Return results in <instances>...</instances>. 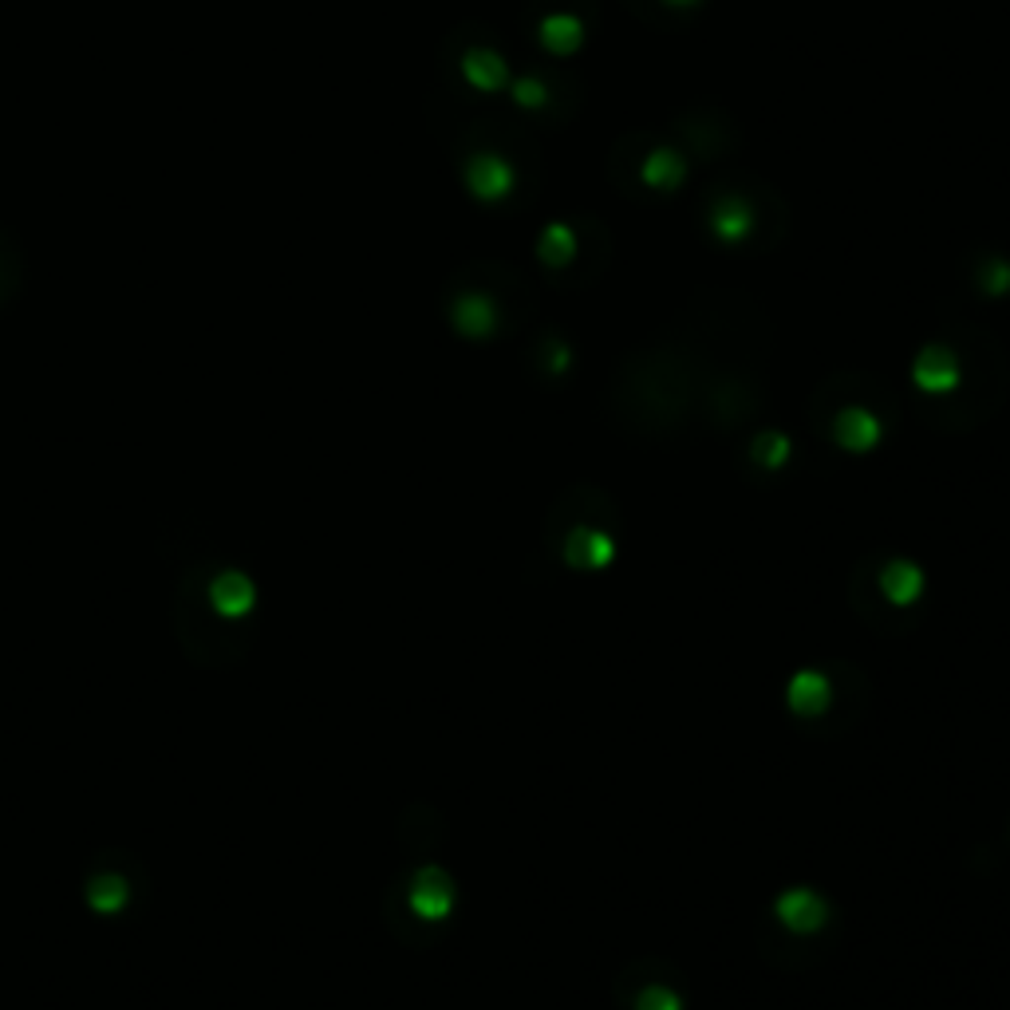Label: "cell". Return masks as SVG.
I'll use <instances>...</instances> for the list:
<instances>
[{"label":"cell","mask_w":1010,"mask_h":1010,"mask_svg":"<svg viewBox=\"0 0 1010 1010\" xmlns=\"http://www.w3.org/2000/svg\"><path fill=\"white\" fill-rule=\"evenodd\" d=\"M462 72H466V80L482 91H497L505 83V63L489 52H470L466 63H462Z\"/></svg>","instance_id":"8fae6325"},{"label":"cell","mask_w":1010,"mask_h":1010,"mask_svg":"<svg viewBox=\"0 0 1010 1010\" xmlns=\"http://www.w3.org/2000/svg\"><path fill=\"white\" fill-rule=\"evenodd\" d=\"M911 379H916V388L931 391V395H947L959 388V363L947 348H924L911 368Z\"/></svg>","instance_id":"5b68a950"},{"label":"cell","mask_w":1010,"mask_h":1010,"mask_svg":"<svg viewBox=\"0 0 1010 1010\" xmlns=\"http://www.w3.org/2000/svg\"><path fill=\"white\" fill-rule=\"evenodd\" d=\"M833 434H837V442L845 446V451L865 454V451H873L876 442H880V419H876L873 411H865V406H845V411L837 415Z\"/></svg>","instance_id":"52a82bcc"},{"label":"cell","mask_w":1010,"mask_h":1010,"mask_svg":"<svg viewBox=\"0 0 1010 1010\" xmlns=\"http://www.w3.org/2000/svg\"><path fill=\"white\" fill-rule=\"evenodd\" d=\"M458 328L466 336H486L494 332V308L486 305L482 297H470L458 305Z\"/></svg>","instance_id":"4fadbf2b"},{"label":"cell","mask_w":1010,"mask_h":1010,"mask_svg":"<svg viewBox=\"0 0 1010 1010\" xmlns=\"http://www.w3.org/2000/svg\"><path fill=\"white\" fill-rule=\"evenodd\" d=\"M714 234L722 237V241H739V237L750 234V209L742 206V202H722L719 209H714Z\"/></svg>","instance_id":"7c38bea8"},{"label":"cell","mask_w":1010,"mask_h":1010,"mask_svg":"<svg viewBox=\"0 0 1010 1010\" xmlns=\"http://www.w3.org/2000/svg\"><path fill=\"white\" fill-rule=\"evenodd\" d=\"M671 4H694V0H671Z\"/></svg>","instance_id":"d6986e66"},{"label":"cell","mask_w":1010,"mask_h":1010,"mask_svg":"<svg viewBox=\"0 0 1010 1010\" xmlns=\"http://www.w3.org/2000/svg\"><path fill=\"white\" fill-rule=\"evenodd\" d=\"M785 703H790L794 714H802V719H817V714H825L833 703L829 679L821 676V671H797V676L790 679V687H785Z\"/></svg>","instance_id":"277c9868"},{"label":"cell","mask_w":1010,"mask_h":1010,"mask_svg":"<svg viewBox=\"0 0 1010 1010\" xmlns=\"http://www.w3.org/2000/svg\"><path fill=\"white\" fill-rule=\"evenodd\" d=\"M87 900L95 911H118V908H126V900H131V888H126L123 876L103 873L87 884Z\"/></svg>","instance_id":"30bf717a"},{"label":"cell","mask_w":1010,"mask_h":1010,"mask_svg":"<svg viewBox=\"0 0 1010 1010\" xmlns=\"http://www.w3.org/2000/svg\"><path fill=\"white\" fill-rule=\"evenodd\" d=\"M209 605H214L217 616H226V620H241V616H249L252 605H257V588H252V580L245 577V573L226 568V573H217L214 585H209Z\"/></svg>","instance_id":"3957f363"},{"label":"cell","mask_w":1010,"mask_h":1010,"mask_svg":"<svg viewBox=\"0 0 1010 1010\" xmlns=\"http://www.w3.org/2000/svg\"><path fill=\"white\" fill-rule=\"evenodd\" d=\"M636 1010H683V999L671 987H648L636 999Z\"/></svg>","instance_id":"2e32d148"},{"label":"cell","mask_w":1010,"mask_h":1010,"mask_svg":"<svg viewBox=\"0 0 1010 1010\" xmlns=\"http://www.w3.org/2000/svg\"><path fill=\"white\" fill-rule=\"evenodd\" d=\"M754 462L758 466H766V470H782L785 462H790V439H785V434H774V431L758 434Z\"/></svg>","instance_id":"5bb4252c"},{"label":"cell","mask_w":1010,"mask_h":1010,"mask_svg":"<svg viewBox=\"0 0 1010 1010\" xmlns=\"http://www.w3.org/2000/svg\"><path fill=\"white\" fill-rule=\"evenodd\" d=\"M880 592L888 596V605H896V608L916 605L924 596L920 565H911V560H888V565L880 568Z\"/></svg>","instance_id":"ba28073f"},{"label":"cell","mask_w":1010,"mask_h":1010,"mask_svg":"<svg viewBox=\"0 0 1010 1010\" xmlns=\"http://www.w3.org/2000/svg\"><path fill=\"white\" fill-rule=\"evenodd\" d=\"M577 40H580V32L573 20H549V24H545V44L549 48L568 52V48H577Z\"/></svg>","instance_id":"e0dca14e"},{"label":"cell","mask_w":1010,"mask_h":1010,"mask_svg":"<svg viewBox=\"0 0 1010 1010\" xmlns=\"http://www.w3.org/2000/svg\"><path fill=\"white\" fill-rule=\"evenodd\" d=\"M565 560L573 568H605L616 560V542L600 529H573L565 542Z\"/></svg>","instance_id":"8992f818"},{"label":"cell","mask_w":1010,"mask_h":1010,"mask_svg":"<svg viewBox=\"0 0 1010 1010\" xmlns=\"http://www.w3.org/2000/svg\"><path fill=\"white\" fill-rule=\"evenodd\" d=\"M411 908L423 916V920H442V916H451L454 908V884L451 876L442 873V868L426 865L419 868V876L411 880Z\"/></svg>","instance_id":"7a4b0ae2"},{"label":"cell","mask_w":1010,"mask_h":1010,"mask_svg":"<svg viewBox=\"0 0 1010 1010\" xmlns=\"http://www.w3.org/2000/svg\"><path fill=\"white\" fill-rule=\"evenodd\" d=\"M509 182H514V174H509V166L502 158H478L470 166V186H474L478 198H502Z\"/></svg>","instance_id":"9c48e42d"},{"label":"cell","mask_w":1010,"mask_h":1010,"mask_svg":"<svg viewBox=\"0 0 1010 1010\" xmlns=\"http://www.w3.org/2000/svg\"><path fill=\"white\" fill-rule=\"evenodd\" d=\"M643 178H648L651 186L668 189V186H676V182L683 178V166H679V158H671V154H656V158L643 166Z\"/></svg>","instance_id":"9a60e30c"},{"label":"cell","mask_w":1010,"mask_h":1010,"mask_svg":"<svg viewBox=\"0 0 1010 1010\" xmlns=\"http://www.w3.org/2000/svg\"><path fill=\"white\" fill-rule=\"evenodd\" d=\"M1007 280H1010V272H1007V269L987 272V289H991V292H1002V289H1007Z\"/></svg>","instance_id":"ac0fdd59"},{"label":"cell","mask_w":1010,"mask_h":1010,"mask_svg":"<svg viewBox=\"0 0 1010 1010\" xmlns=\"http://www.w3.org/2000/svg\"><path fill=\"white\" fill-rule=\"evenodd\" d=\"M774 911L777 920L790 931H797V936H810V931H817L821 924L829 920V904L821 900V893H813V888H785L774 900Z\"/></svg>","instance_id":"6da1fadb"}]
</instances>
